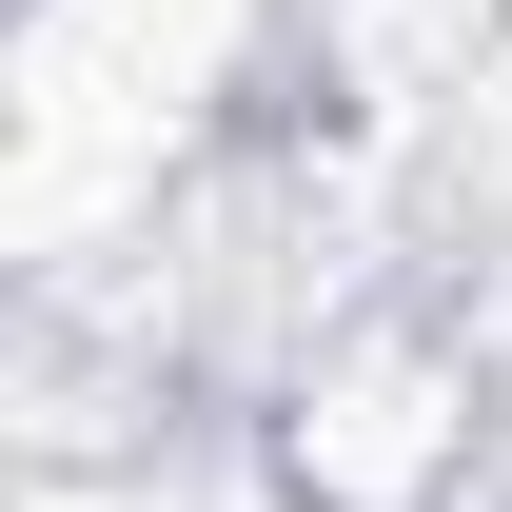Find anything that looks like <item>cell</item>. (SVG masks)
<instances>
[{"instance_id":"cell-1","label":"cell","mask_w":512,"mask_h":512,"mask_svg":"<svg viewBox=\"0 0 512 512\" xmlns=\"http://www.w3.org/2000/svg\"><path fill=\"white\" fill-rule=\"evenodd\" d=\"M256 0H40V178H79L99 138H178L197 99H217V60H237Z\"/></svg>"},{"instance_id":"cell-2","label":"cell","mask_w":512,"mask_h":512,"mask_svg":"<svg viewBox=\"0 0 512 512\" xmlns=\"http://www.w3.org/2000/svg\"><path fill=\"white\" fill-rule=\"evenodd\" d=\"M453 473V375L434 355H335L296 394V512H434Z\"/></svg>"}]
</instances>
